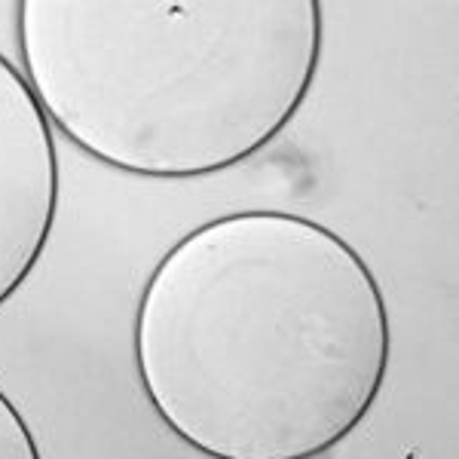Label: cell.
I'll use <instances>...</instances> for the list:
<instances>
[{
	"mask_svg": "<svg viewBox=\"0 0 459 459\" xmlns=\"http://www.w3.org/2000/svg\"><path fill=\"white\" fill-rule=\"evenodd\" d=\"M157 417L209 459H316L368 420L392 359L380 282L288 212L214 218L166 251L132 331Z\"/></svg>",
	"mask_w": 459,
	"mask_h": 459,
	"instance_id": "cell-1",
	"label": "cell"
},
{
	"mask_svg": "<svg viewBox=\"0 0 459 459\" xmlns=\"http://www.w3.org/2000/svg\"><path fill=\"white\" fill-rule=\"evenodd\" d=\"M58 153L28 80L0 56V307L31 279L58 214Z\"/></svg>",
	"mask_w": 459,
	"mask_h": 459,
	"instance_id": "cell-3",
	"label": "cell"
},
{
	"mask_svg": "<svg viewBox=\"0 0 459 459\" xmlns=\"http://www.w3.org/2000/svg\"><path fill=\"white\" fill-rule=\"evenodd\" d=\"M0 459H43L31 426L0 389Z\"/></svg>",
	"mask_w": 459,
	"mask_h": 459,
	"instance_id": "cell-4",
	"label": "cell"
},
{
	"mask_svg": "<svg viewBox=\"0 0 459 459\" xmlns=\"http://www.w3.org/2000/svg\"><path fill=\"white\" fill-rule=\"evenodd\" d=\"M25 80L80 151L142 178H203L270 147L322 62L316 0H25Z\"/></svg>",
	"mask_w": 459,
	"mask_h": 459,
	"instance_id": "cell-2",
	"label": "cell"
}]
</instances>
